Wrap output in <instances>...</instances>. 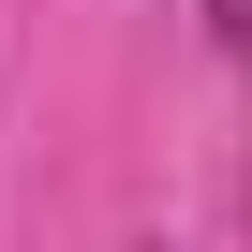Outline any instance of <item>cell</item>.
I'll return each mask as SVG.
<instances>
[{"label": "cell", "instance_id": "obj_1", "mask_svg": "<svg viewBox=\"0 0 252 252\" xmlns=\"http://www.w3.org/2000/svg\"><path fill=\"white\" fill-rule=\"evenodd\" d=\"M208 45H237V60H252V0H208Z\"/></svg>", "mask_w": 252, "mask_h": 252}]
</instances>
